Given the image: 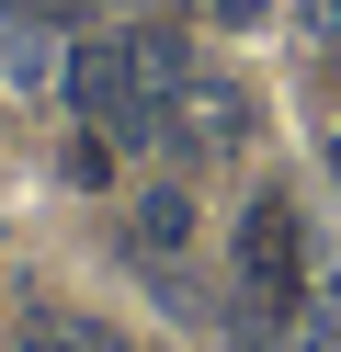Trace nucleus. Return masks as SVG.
Segmentation results:
<instances>
[{
    "mask_svg": "<svg viewBox=\"0 0 341 352\" xmlns=\"http://www.w3.org/2000/svg\"><path fill=\"white\" fill-rule=\"evenodd\" d=\"M296 352H341V273H307V329Z\"/></svg>",
    "mask_w": 341,
    "mask_h": 352,
    "instance_id": "0eeeda50",
    "label": "nucleus"
},
{
    "mask_svg": "<svg viewBox=\"0 0 341 352\" xmlns=\"http://www.w3.org/2000/svg\"><path fill=\"white\" fill-rule=\"evenodd\" d=\"M296 296H307V216H296L285 182H262L239 205V341L250 352H285L273 318H296Z\"/></svg>",
    "mask_w": 341,
    "mask_h": 352,
    "instance_id": "f03ea898",
    "label": "nucleus"
},
{
    "mask_svg": "<svg viewBox=\"0 0 341 352\" xmlns=\"http://www.w3.org/2000/svg\"><path fill=\"white\" fill-rule=\"evenodd\" d=\"M330 170H341V137H330Z\"/></svg>",
    "mask_w": 341,
    "mask_h": 352,
    "instance_id": "9d476101",
    "label": "nucleus"
},
{
    "mask_svg": "<svg viewBox=\"0 0 341 352\" xmlns=\"http://www.w3.org/2000/svg\"><path fill=\"white\" fill-rule=\"evenodd\" d=\"M12 352H125V341H114V318H80V307H34Z\"/></svg>",
    "mask_w": 341,
    "mask_h": 352,
    "instance_id": "423d86ee",
    "label": "nucleus"
},
{
    "mask_svg": "<svg viewBox=\"0 0 341 352\" xmlns=\"http://www.w3.org/2000/svg\"><path fill=\"white\" fill-rule=\"evenodd\" d=\"M205 12H216V23H262L273 0H205Z\"/></svg>",
    "mask_w": 341,
    "mask_h": 352,
    "instance_id": "1a4fd4ad",
    "label": "nucleus"
},
{
    "mask_svg": "<svg viewBox=\"0 0 341 352\" xmlns=\"http://www.w3.org/2000/svg\"><path fill=\"white\" fill-rule=\"evenodd\" d=\"M171 125H182L194 160H239V148H250V91H239V80H216V69H194V80H182V102H171Z\"/></svg>",
    "mask_w": 341,
    "mask_h": 352,
    "instance_id": "7ed1b4c3",
    "label": "nucleus"
},
{
    "mask_svg": "<svg viewBox=\"0 0 341 352\" xmlns=\"http://www.w3.org/2000/svg\"><path fill=\"white\" fill-rule=\"evenodd\" d=\"M125 250L148 261V284H171L182 296V273H194V193H136V216H125Z\"/></svg>",
    "mask_w": 341,
    "mask_h": 352,
    "instance_id": "20e7f679",
    "label": "nucleus"
},
{
    "mask_svg": "<svg viewBox=\"0 0 341 352\" xmlns=\"http://www.w3.org/2000/svg\"><path fill=\"white\" fill-rule=\"evenodd\" d=\"M0 80L12 91H45L57 80V12L45 0H0Z\"/></svg>",
    "mask_w": 341,
    "mask_h": 352,
    "instance_id": "39448f33",
    "label": "nucleus"
},
{
    "mask_svg": "<svg viewBox=\"0 0 341 352\" xmlns=\"http://www.w3.org/2000/svg\"><path fill=\"white\" fill-rule=\"evenodd\" d=\"M285 34L296 46H341V0H285Z\"/></svg>",
    "mask_w": 341,
    "mask_h": 352,
    "instance_id": "6e6552de",
    "label": "nucleus"
},
{
    "mask_svg": "<svg viewBox=\"0 0 341 352\" xmlns=\"http://www.w3.org/2000/svg\"><path fill=\"white\" fill-rule=\"evenodd\" d=\"M182 80H194V46H182L171 23H125V34H91L80 57H68V102L91 114V137L103 148H136L171 125Z\"/></svg>",
    "mask_w": 341,
    "mask_h": 352,
    "instance_id": "f257e3e1",
    "label": "nucleus"
}]
</instances>
